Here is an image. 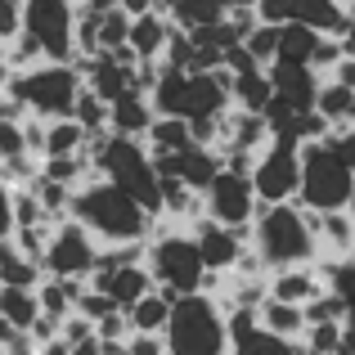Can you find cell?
<instances>
[{"label": "cell", "mask_w": 355, "mask_h": 355, "mask_svg": "<svg viewBox=\"0 0 355 355\" xmlns=\"http://www.w3.org/2000/svg\"><path fill=\"white\" fill-rule=\"evenodd\" d=\"M338 355H355V324H342V342H338Z\"/></svg>", "instance_id": "obj_48"}, {"label": "cell", "mask_w": 355, "mask_h": 355, "mask_svg": "<svg viewBox=\"0 0 355 355\" xmlns=\"http://www.w3.org/2000/svg\"><path fill=\"white\" fill-rule=\"evenodd\" d=\"M257 211H261V202H257V189H252L248 175L220 171L216 180H211V189L202 193V216L225 225V230H234V234H248Z\"/></svg>", "instance_id": "obj_12"}, {"label": "cell", "mask_w": 355, "mask_h": 355, "mask_svg": "<svg viewBox=\"0 0 355 355\" xmlns=\"http://www.w3.org/2000/svg\"><path fill=\"white\" fill-rule=\"evenodd\" d=\"M320 279L329 284V293L342 297L347 306V324H355V261H342V266H315Z\"/></svg>", "instance_id": "obj_32"}, {"label": "cell", "mask_w": 355, "mask_h": 355, "mask_svg": "<svg viewBox=\"0 0 355 355\" xmlns=\"http://www.w3.org/2000/svg\"><path fill=\"white\" fill-rule=\"evenodd\" d=\"M324 36L306 32V27H279V59L275 63H297V68H311L315 59V45H320Z\"/></svg>", "instance_id": "obj_31"}, {"label": "cell", "mask_w": 355, "mask_h": 355, "mask_svg": "<svg viewBox=\"0 0 355 355\" xmlns=\"http://www.w3.org/2000/svg\"><path fill=\"white\" fill-rule=\"evenodd\" d=\"M230 355H302V342H284L257 324V311H230L225 315Z\"/></svg>", "instance_id": "obj_14"}, {"label": "cell", "mask_w": 355, "mask_h": 355, "mask_svg": "<svg viewBox=\"0 0 355 355\" xmlns=\"http://www.w3.org/2000/svg\"><path fill=\"white\" fill-rule=\"evenodd\" d=\"M36 225H50V216L32 198V189H14V230H36Z\"/></svg>", "instance_id": "obj_38"}, {"label": "cell", "mask_w": 355, "mask_h": 355, "mask_svg": "<svg viewBox=\"0 0 355 355\" xmlns=\"http://www.w3.org/2000/svg\"><path fill=\"white\" fill-rule=\"evenodd\" d=\"M72 315H81V320H90V324H99V320H108V315H113V302H108L104 293H90V288H81V297H77V306H72Z\"/></svg>", "instance_id": "obj_39"}, {"label": "cell", "mask_w": 355, "mask_h": 355, "mask_svg": "<svg viewBox=\"0 0 355 355\" xmlns=\"http://www.w3.org/2000/svg\"><path fill=\"white\" fill-rule=\"evenodd\" d=\"M117 9L126 18H144V14H153V0H117Z\"/></svg>", "instance_id": "obj_47"}, {"label": "cell", "mask_w": 355, "mask_h": 355, "mask_svg": "<svg viewBox=\"0 0 355 355\" xmlns=\"http://www.w3.org/2000/svg\"><path fill=\"white\" fill-rule=\"evenodd\" d=\"M126 355H166L162 333H130V338H126Z\"/></svg>", "instance_id": "obj_42"}, {"label": "cell", "mask_w": 355, "mask_h": 355, "mask_svg": "<svg viewBox=\"0 0 355 355\" xmlns=\"http://www.w3.org/2000/svg\"><path fill=\"white\" fill-rule=\"evenodd\" d=\"M99 261V243L77 225V220H59L50 243L41 257V275L45 279H63V284H86L90 270Z\"/></svg>", "instance_id": "obj_10"}, {"label": "cell", "mask_w": 355, "mask_h": 355, "mask_svg": "<svg viewBox=\"0 0 355 355\" xmlns=\"http://www.w3.org/2000/svg\"><path fill=\"white\" fill-rule=\"evenodd\" d=\"M27 338H32L36 347H45V342H54V338H59V320H50V315H41V320H36L32 329H27Z\"/></svg>", "instance_id": "obj_44"}, {"label": "cell", "mask_w": 355, "mask_h": 355, "mask_svg": "<svg viewBox=\"0 0 355 355\" xmlns=\"http://www.w3.org/2000/svg\"><path fill=\"white\" fill-rule=\"evenodd\" d=\"M72 68L81 72V86H86L95 99H104V104H117V99L126 95V90H130V72H135V68H121V63L108 59V54L72 59Z\"/></svg>", "instance_id": "obj_18"}, {"label": "cell", "mask_w": 355, "mask_h": 355, "mask_svg": "<svg viewBox=\"0 0 355 355\" xmlns=\"http://www.w3.org/2000/svg\"><path fill=\"white\" fill-rule=\"evenodd\" d=\"M329 148L342 157V162H347V171H355V121H347V126H333Z\"/></svg>", "instance_id": "obj_41"}, {"label": "cell", "mask_w": 355, "mask_h": 355, "mask_svg": "<svg viewBox=\"0 0 355 355\" xmlns=\"http://www.w3.org/2000/svg\"><path fill=\"white\" fill-rule=\"evenodd\" d=\"M72 121H77L86 135H104V130H108V104H104V99H95L86 86H81L77 104H72Z\"/></svg>", "instance_id": "obj_33"}, {"label": "cell", "mask_w": 355, "mask_h": 355, "mask_svg": "<svg viewBox=\"0 0 355 355\" xmlns=\"http://www.w3.org/2000/svg\"><path fill=\"white\" fill-rule=\"evenodd\" d=\"M68 220H77L99 248H135V243H148L157 230V220L135 198H126L121 189H113L99 175H90L86 184L72 189Z\"/></svg>", "instance_id": "obj_1"}, {"label": "cell", "mask_w": 355, "mask_h": 355, "mask_svg": "<svg viewBox=\"0 0 355 355\" xmlns=\"http://www.w3.org/2000/svg\"><path fill=\"white\" fill-rule=\"evenodd\" d=\"M324 81H338V86H347L351 95H355V59H351V54H342V63H338V68H333Z\"/></svg>", "instance_id": "obj_45"}, {"label": "cell", "mask_w": 355, "mask_h": 355, "mask_svg": "<svg viewBox=\"0 0 355 355\" xmlns=\"http://www.w3.org/2000/svg\"><path fill=\"white\" fill-rule=\"evenodd\" d=\"M86 288L90 293H104L108 302H113V311L126 315L144 293H153V279H148L144 261H139V266H121V270H108V275H90Z\"/></svg>", "instance_id": "obj_17"}, {"label": "cell", "mask_w": 355, "mask_h": 355, "mask_svg": "<svg viewBox=\"0 0 355 355\" xmlns=\"http://www.w3.org/2000/svg\"><path fill=\"white\" fill-rule=\"evenodd\" d=\"M41 266L36 261H27L23 252L14 248V239L0 243V288H27V293H36L41 288Z\"/></svg>", "instance_id": "obj_24"}, {"label": "cell", "mask_w": 355, "mask_h": 355, "mask_svg": "<svg viewBox=\"0 0 355 355\" xmlns=\"http://www.w3.org/2000/svg\"><path fill=\"white\" fill-rule=\"evenodd\" d=\"M5 355H36V342L27 338V333H14V338L5 342Z\"/></svg>", "instance_id": "obj_46"}, {"label": "cell", "mask_w": 355, "mask_h": 355, "mask_svg": "<svg viewBox=\"0 0 355 355\" xmlns=\"http://www.w3.org/2000/svg\"><path fill=\"white\" fill-rule=\"evenodd\" d=\"M72 23L77 5L72 0H23V32L45 50V63H72Z\"/></svg>", "instance_id": "obj_9"}, {"label": "cell", "mask_w": 355, "mask_h": 355, "mask_svg": "<svg viewBox=\"0 0 355 355\" xmlns=\"http://www.w3.org/2000/svg\"><path fill=\"white\" fill-rule=\"evenodd\" d=\"M243 50L252 54V59L261 63V68H270V63L279 59V27H270V23H261L257 32L248 36V41H243Z\"/></svg>", "instance_id": "obj_37"}, {"label": "cell", "mask_w": 355, "mask_h": 355, "mask_svg": "<svg viewBox=\"0 0 355 355\" xmlns=\"http://www.w3.org/2000/svg\"><path fill=\"white\" fill-rule=\"evenodd\" d=\"M0 320H5L14 333H27L36 320H41L36 293H27V288H0Z\"/></svg>", "instance_id": "obj_26"}, {"label": "cell", "mask_w": 355, "mask_h": 355, "mask_svg": "<svg viewBox=\"0 0 355 355\" xmlns=\"http://www.w3.org/2000/svg\"><path fill=\"white\" fill-rule=\"evenodd\" d=\"M126 32H130V18L121 14V9H108V14H99V54H113L126 45Z\"/></svg>", "instance_id": "obj_35"}, {"label": "cell", "mask_w": 355, "mask_h": 355, "mask_svg": "<svg viewBox=\"0 0 355 355\" xmlns=\"http://www.w3.org/2000/svg\"><path fill=\"white\" fill-rule=\"evenodd\" d=\"M257 324L266 333H275V338H284V342H302V333H306V311H297V306H284V302H261V311H257Z\"/></svg>", "instance_id": "obj_23"}, {"label": "cell", "mask_w": 355, "mask_h": 355, "mask_svg": "<svg viewBox=\"0 0 355 355\" xmlns=\"http://www.w3.org/2000/svg\"><path fill=\"white\" fill-rule=\"evenodd\" d=\"M351 121H355V113H351Z\"/></svg>", "instance_id": "obj_55"}, {"label": "cell", "mask_w": 355, "mask_h": 355, "mask_svg": "<svg viewBox=\"0 0 355 355\" xmlns=\"http://www.w3.org/2000/svg\"><path fill=\"white\" fill-rule=\"evenodd\" d=\"M193 243H198V257H202V270L207 275H230V270L239 266L243 248H248V234H234V230L216 225V220H193L189 225Z\"/></svg>", "instance_id": "obj_13"}, {"label": "cell", "mask_w": 355, "mask_h": 355, "mask_svg": "<svg viewBox=\"0 0 355 355\" xmlns=\"http://www.w3.org/2000/svg\"><path fill=\"white\" fill-rule=\"evenodd\" d=\"M270 90L284 108L293 113H315V95H320V77L311 68H297V63H270L266 68Z\"/></svg>", "instance_id": "obj_16"}, {"label": "cell", "mask_w": 355, "mask_h": 355, "mask_svg": "<svg viewBox=\"0 0 355 355\" xmlns=\"http://www.w3.org/2000/svg\"><path fill=\"white\" fill-rule=\"evenodd\" d=\"M5 95L18 99L27 113L41 121H63V117H72V104L81 95V72L72 63H41L32 72L9 77Z\"/></svg>", "instance_id": "obj_7"}, {"label": "cell", "mask_w": 355, "mask_h": 355, "mask_svg": "<svg viewBox=\"0 0 355 355\" xmlns=\"http://www.w3.org/2000/svg\"><path fill=\"white\" fill-rule=\"evenodd\" d=\"M14 239V189L0 184V243Z\"/></svg>", "instance_id": "obj_43"}, {"label": "cell", "mask_w": 355, "mask_h": 355, "mask_svg": "<svg viewBox=\"0 0 355 355\" xmlns=\"http://www.w3.org/2000/svg\"><path fill=\"white\" fill-rule=\"evenodd\" d=\"M252 189H257L261 207L297 202V189H302V144H293V139H270L266 153L252 166Z\"/></svg>", "instance_id": "obj_8"}, {"label": "cell", "mask_w": 355, "mask_h": 355, "mask_svg": "<svg viewBox=\"0 0 355 355\" xmlns=\"http://www.w3.org/2000/svg\"><path fill=\"white\" fill-rule=\"evenodd\" d=\"M315 113H320L329 126H347L355 113V95L338 81H320V95H315Z\"/></svg>", "instance_id": "obj_30"}, {"label": "cell", "mask_w": 355, "mask_h": 355, "mask_svg": "<svg viewBox=\"0 0 355 355\" xmlns=\"http://www.w3.org/2000/svg\"><path fill=\"white\" fill-rule=\"evenodd\" d=\"M189 144H193L189 121H180V117H153V126H148V135H144V148H148L153 157L184 153Z\"/></svg>", "instance_id": "obj_22"}, {"label": "cell", "mask_w": 355, "mask_h": 355, "mask_svg": "<svg viewBox=\"0 0 355 355\" xmlns=\"http://www.w3.org/2000/svg\"><path fill=\"white\" fill-rule=\"evenodd\" d=\"M248 248H252V257L266 266V275L315 266L311 211H302L297 202H284V207H261L257 220H252V230H248Z\"/></svg>", "instance_id": "obj_2"}, {"label": "cell", "mask_w": 355, "mask_h": 355, "mask_svg": "<svg viewBox=\"0 0 355 355\" xmlns=\"http://www.w3.org/2000/svg\"><path fill=\"white\" fill-rule=\"evenodd\" d=\"M230 81H234V108H239V113H257V117H261V113L270 108V99H275L266 68L243 72V77H230Z\"/></svg>", "instance_id": "obj_27"}, {"label": "cell", "mask_w": 355, "mask_h": 355, "mask_svg": "<svg viewBox=\"0 0 355 355\" xmlns=\"http://www.w3.org/2000/svg\"><path fill=\"white\" fill-rule=\"evenodd\" d=\"M95 175L108 180L113 189H121L126 198H135L153 220H162V184H157V166H153V153L144 148V139L113 135L95 162Z\"/></svg>", "instance_id": "obj_5"}, {"label": "cell", "mask_w": 355, "mask_h": 355, "mask_svg": "<svg viewBox=\"0 0 355 355\" xmlns=\"http://www.w3.org/2000/svg\"><path fill=\"white\" fill-rule=\"evenodd\" d=\"M86 130L77 126L72 117H63V121H50V130H45V153H41V162L45 157H81L86 153Z\"/></svg>", "instance_id": "obj_29"}, {"label": "cell", "mask_w": 355, "mask_h": 355, "mask_svg": "<svg viewBox=\"0 0 355 355\" xmlns=\"http://www.w3.org/2000/svg\"><path fill=\"white\" fill-rule=\"evenodd\" d=\"M347 211H351V220H355V198H351V207H347Z\"/></svg>", "instance_id": "obj_54"}, {"label": "cell", "mask_w": 355, "mask_h": 355, "mask_svg": "<svg viewBox=\"0 0 355 355\" xmlns=\"http://www.w3.org/2000/svg\"><path fill=\"white\" fill-rule=\"evenodd\" d=\"M311 230H315V266L355 261V220H351V211L311 216Z\"/></svg>", "instance_id": "obj_15"}, {"label": "cell", "mask_w": 355, "mask_h": 355, "mask_svg": "<svg viewBox=\"0 0 355 355\" xmlns=\"http://www.w3.org/2000/svg\"><path fill=\"white\" fill-rule=\"evenodd\" d=\"M5 63H9V72L18 77V72H32V68H41V63H45V50H41V45H36L27 32H23V36H14V41L5 45Z\"/></svg>", "instance_id": "obj_34"}, {"label": "cell", "mask_w": 355, "mask_h": 355, "mask_svg": "<svg viewBox=\"0 0 355 355\" xmlns=\"http://www.w3.org/2000/svg\"><path fill=\"white\" fill-rule=\"evenodd\" d=\"M148 126H153V108H148L144 95L126 90L117 104H108V135H117V139H144Z\"/></svg>", "instance_id": "obj_21"}, {"label": "cell", "mask_w": 355, "mask_h": 355, "mask_svg": "<svg viewBox=\"0 0 355 355\" xmlns=\"http://www.w3.org/2000/svg\"><path fill=\"white\" fill-rule=\"evenodd\" d=\"M81 288L86 284H63V279H41V288H36V306H41V315H50V320H68L72 306H77Z\"/></svg>", "instance_id": "obj_28"}, {"label": "cell", "mask_w": 355, "mask_h": 355, "mask_svg": "<svg viewBox=\"0 0 355 355\" xmlns=\"http://www.w3.org/2000/svg\"><path fill=\"white\" fill-rule=\"evenodd\" d=\"M144 270H148V279H153V288L166 293L171 302L175 297L202 293V284H207V270H202L193 234L180 230V225H166V220H157L153 239L144 243Z\"/></svg>", "instance_id": "obj_3"}, {"label": "cell", "mask_w": 355, "mask_h": 355, "mask_svg": "<svg viewBox=\"0 0 355 355\" xmlns=\"http://www.w3.org/2000/svg\"><path fill=\"white\" fill-rule=\"evenodd\" d=\"M342 54H351V59H355V18L347 23V32H342Z\"/></svg>", "instance_id": "obj_50"}, {"label": "cell", "mask_w": 355, "mask_h": 355, "mask_svg": "<svg viewBox=\"0 0 355 355\" xmlns=\"http://www.w3.org/2000/svg\"><path fill=\"white\" fill-rule=\"evenodd\" d=\"M9 338H14V329H9V324L0 320V351H5V342H9Z\"/></svg>", "instance_id": "obj_53"}, {"label": "cell", "mask_w": 355, "mask_h": 355, "mask_svg": "<svg viewBox=\"0 0 355 355\" xmlns=\"http://www.w3.org/2000/svg\"><path fill=\"white\" fill-rule=\"evenodd\" d=\"M355 198V171H347L338 153L324 144L302 148V189H297V207L311 216H329V211H347Z\"/></svg>", "instance_id": "obj_6"}, {"label": "cell", "mask_w": 355, "mask_h": 355, "mask_svg": "<svg viewBox=\"0 0 355 355\" xmlns=\"http://www.w3.org/2000/svg\"><path fill=\"white\" fill-rule=\"evenodd\" d=\"M36 355H72L68 347H63V342L59 338H54V342H45V347H36Z\"/></svg>", "instance_id": "obj_51"}, {"label": "cell", "mask_w": 355, "mask_h": 355, "mask_svg": "<svg viewBox=\"0 0 355 355\" xmlns=\"http://www.w3.org/2000/svg\"><path fill=\"white\" fill-rule=\"evenodd\" d=\"M23 36V0H0V45Z\"/></svg>", "instance_id": "obj_40"}, {"label": "cell", "mask_w": 355, "mask_h": 355, "mask_svg": "<svg viewBox=\"0 0 355 355\" xmlns=\"http://www.w3.org/2000/svg\"><path fill=\"white\" fill-rule=\"evenodd\" d=\"M315 324H347V306H342L338 293L324 288V293L306 306V329H315Z\"/></svg>", "instance_id": "obj_36"}, {"label": "cell", "mask_w": 355, "mask_h": 355, "mask_svg": "<svg viewBox=\"0 0 355 355\" xmlns=\"http://www.w3.org/2000/svg\"><path fill=\"white\" fill-rule=\"evenodd\" d=\"M72 355H104V347H99V338H90V342H81V347H68Z\"/></svg>", "instance_id": "obj_49"}, {"label": "cell", "mask_w": 355, "mask_h": 355, "mask_svg": "<svg viewBox=\"0 0 355 355\" xmlns=\"http://www.w3.org/2000/svg\"><path fill=\"white\" fill-rule=\"evenodd\" d=\"M162 342H166V355H230L225 315L207 293L175 297Z\"/></svg>", "instance_id": "obj_4"}, {"label": "cell", "mask_w": 355, "mask_h": 355, "mask_svg": "<svg viewBox=\"0 0 355 355\" xmlns=\"http://www.w3.org/2000/svg\"><path fill=\"white\" fill-rule=\"evenodd\" d=\"M266 288H270V302H284V306L306 311V306H311L329 284L320 279V270H315V266H302V270H279V275H270Z\"/></svg>", "instance_id": "obj_19"}, {"label": "cell", "mask_w": 355, "mask_h": 355, "mask_svg": "<svg viewBox=\"0 0 355 355\" xmlns=\"http://www.w3.org/2000/svg\"><path fill=\"white\" fill-rule=\"evenodd\" d=\"M9 77H14V72H9V63H5V45H0V95L9 90Z\"/></svg>", "instance_id": "obj_52"}, {"label": "cell", "mask_w": 355, "mask_h": 355, "mask_svg": "<svg viewBox=\"0 0 355 355\" xmlns=\"http://www.w3.org/2000/svg\"><path fill=\"white\" fill-rule=\"evenodd\" d=\"M257 18L270 27H306L315 36H333V41H342L351 23L338 0H257Z\"/></svg>", "instance_id": "obj_11"}, {"label": "cell", "mask_w": 355, "mask_h": 355, "mask_svg": "<svg viewBox=\"0 0 355 355\" xmlns=\"http://www.w3.org/2000/svg\"><path fill=\"white\" fill-rule=\"evenodd\" d=\"M166 36H171V23H166L162 14L130 18L126 50L135 54V63H162V54H166Z\"/></svg>", "instance_id": "obj_20"}, {"label": "cell", "mask_w": 355, "mask_h": 355, "mask_svg": "<svg viewBox=\"0 0 355 355\" xmlns=\"http://www.w3.org/2000/svg\"><path fill=\"white\" fill-rule=\"evenodd\" d=\"M166 320H171V297L166 293H144L135 306L126 311V329L130 333H162L166 329Z\"/></svg>", "instance_id": "obj_25"}]
</instances>
